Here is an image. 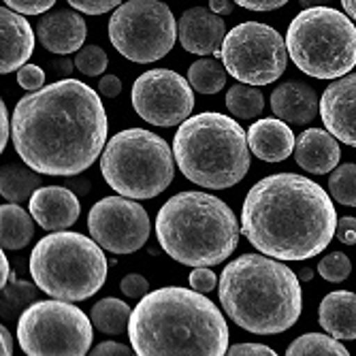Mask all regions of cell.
I'll list each match as a JSON object with an SVG mask.
<instances>
[{"label":"cell","mask_w":356,"mask_h":356,"mask_svg":"<svg viewBox=\"0 0 356 356\" xmlns=\"http://www.w3.org/2000/svg\"><path fill=\"white\" fill-rule=\"evenodd\" d=\"M188 282H190V286H192L194 290H199V293H209V290L216 288L218 277H216V273H213L211 269H207V267H197V269H194V271L190 273Z\"/></svg>","instance_id":"cell-38"},{"label":"cell","mask_w":356,"mask_h":356,"mask_svg":"<svg viewBox=\"0 0 356 356\" xmlns=\"http://www.w3.org/2000/svg\"><path fill=\"white\" fill-rule=\"evenodd\" d=\"M229 356H275V352L263 343H235L229 348Z\"/></svg>","instance_id":"cell-39"},{"label":"cell","mask_w":356,"mask_h":356,"mask_svg":"<svg viewBox=\"0 0 356 356\" xmlns=\"http://www.w3.org/2000/svg\"><path fill=\"white\" fill-rule=\"evenodd\" d=\"M11 135V124H9V111L5 107V103H0V149L5 152L7 141Z\"/></svg>","instance_id":"cell-44"},{"label":"cell","mask_w":356,"mask_h":356,"mask_svg":"<svg viewBox=\"0 0 356 356\" xmlns=\"http://www.w3.org/2000/svg\"><path fill=\"white\" fill-rule=\"evenodd\" d=\"M337 213L316 181L277 173L254 184L241 209L243 237L277 261H307L335 237Z\"/></svg>","instance_id":"cell-2"},{"label":"cell","mask_w":356,"mask_h":356,"mask_svg":"<svg viewBox=\"0 0 356 356\" xmlns=\"http://www.w3.org/2000/svg\"><path fill=\"white\" fill-rule=\"evenodd\" d=\"M77 194L67 186H45L30 197V213L45 231H64L79 218Z\"/></svg>","instance_id":"cell-17"},{"label":"cell","mask_w":356,"mask_h":356,"mask_svg":"<svg viewBox=\"0 0 356 356\" xmlns=\"http://www.w3.org/2000/svg\"><path fill=\"white\" fill-rule=\"evenodd\" d=\"M92 339V318L71 301H37L17 320V341L28 356H83Z\"/></svg>","instance_id":"cell-10"},{"label":"cell","mask_w":356,"mask_h":356,"mask_svg":"<svg viewBox=\"0 0 356 356\" xmlns=\"http://www.w3.org/2000/svg\"><path fill=\"white\" fill-rule=\"evenodd\" d=\"M90 237L111 254H133L149 239V216L128 197L101 199L88 216Z\"/></svg>","instance_id":"cell-14"},{"label":"cell","mask_w":356,"mask_h":356,"mask_svg":"<svg viewBox=\"0 0 356 356\" xmlns=\"http://www.w3.org/2000/svg\"><path fill=\"white\" fill-rule=\"evenodd\" d=\"M17 83L28 92H37L45 83V71L37 67V64H24L17 71Z\"/></svg>","instance_id":"cell-34"},{"label":"cell","mask_w":356,"mask_h":356,"mask_svg":"<svg viewBox=\"0 0 356 356\" xmlns=\"http://www.w3.org/2000/svg\"><path fill=\"white\" fill-rule=\"evenodd\" d=\"M341 149L337 139L322 128H309L305 131L295 145L297 165L314 175H327L339 165Z\"/></svg>","instance_id":"cell-22"},{"label":"cell","mask_w":356,"mask_h":356,"mask_svg":"<svg viewBox=\"0 0 356 356\" xmlns=\"http://www.w3.org/2000/svg\"><path fill=\"white\" fill-rule=\"evenodd\" d=\"M173 147L152 131L128 128L118 133L101 156L105 181L122 197L154 199L173 181Z\"/></svg>","instance_id":"cell-9"},{"label":"cell","mask_w":356,"mask_h":356,"mask_svg":"<svg viewBox=\"0 0 356 356\" xmlns=\"http://www.w3.org/2000/svg\"><path fill=\"white\" fill-rule=\"evenodd\" d=\"M320 118L335 139L356 147V73L343 75L325 90Z\"/></svg>","instance_id":"cell-15"},{"label":"cell","mask_w":356,"mask_h":356,"mask_svg":"<svg viewBox=\"0 0 356 356\" xmlns=\"http://www.w3.org/2000/svg\"><path fill=\"white\" fill-rule=\"evenodd\" d=\"M39 171L28 167L26 163H9L0 171V194L9 203H24L39 190Z\"/></svg>","instance_id":"cell-24"},{"label":"cell","mask_w":356,"mask_h":356,"mask_svg":"<svg viewBox=\"0 0 356 356\" xmlns=\"http://www.w3.org/2000/svg\"><path fill=\"white\" fill-rule=\"evenodd\" d=\"M109 58L103 47L99 45H86L75 56V69L86 77H99L105 73Z\"/></svg>","instance_id":"cell-32"},{"label":"cell","mask_w":356,"mask_h":356,"mask_svg":"<svg viewBox=\"0 0 356 356\" xmlns=\"http://www.w3.org/2000/svg\"><path fill=\"white\" fill-rule=\"evenodd\" d=\"M226 107L239 120H254L256 115L263 113L265 99L261 90H256L250 83H237L226 92Z\"/></svg>","instance_id":"cell-28"},{"label":"cell","mask_w":356,"mask_h":356,"mask_svg":"<svg viewBox=\"0 0 356 356\" xmlns=\"http://www.w3.org/2000/svg\"><path fill=\"white\" fill-rule=\"evenodd\" d=\"M107 133L101 96L79 79H60L22 96L11 118L15 152L41 175L83 173L101 156Z\"/></svg>","instance_id":"cell-1"},{"label":"cell","mask_w":356,"mask_h":356,"mask_svg":"<svg viewBox=\"0 0 356 356\" xmlns=\"http://www.w3.org/2000/svg\"><path fill=\"white\" fill-rule=\"evenodd\" d=\"M226 75L229 71L224 69V64L213 58H201L192 62L188 69V81L190 86L201 94H216L226 86Z\"/></svg>","instance_id":"cell-27"},{"label":"cell","mask_w":356,"mask_h":356,"mask_svg":"<svg viewBox=\"0 0 356 356\" xmlns=\"http://www.w3.org/2000/svg\"><path fill=\"white\" fill-rule=\"evenodd\" d=\"M120 288H122V293L126 297H131V299H143L147 295V290H149V284L139 273H128L120 282Z\"/></svg>","instance_id":"cell-37"},{"label":"cell","mask_w":356,"mask_h":356,"mask_svg":"<svg viewBox=\"0 0 356 356\" xmlns=\"http://www.w3.org/2000/svg\"><path fill=\"white\" fill-rule=\"evenodd\" d=\"M341 5H343L346 13L356 22V0H341Z\"/></svg>","instance_id":"cell-50"},{"label":"cell","mask_w":356,"mask_h":356,"mask_svg":"<svg viewBox=\"0 0 356 356\" xmlns=\"http://www.w3.org/2000/svg\"><path fill=\"white\" fill-rule=\"evenodd\" d=\"M32 213H26L17 203L0 207V243L3 250H22L32 239Z\"/></svg>","instance_id":"cell-25"},{"label":"cell","mask_w":356,"mask_h":356,"mask_svg":"<svg viewBox=\"0 0 356 356\" xmlns=\"http://www.w3.org/2000/svg\"><path fill=\"white\" fill-rule=\"evenodd\" d=\"M67 3L81 13L88 15H103L107 11H113L122 5V0H67Z\"/></svg>","instance_id":"cell-35"},{"label":"cell","mask_w":356,"mask_h":356,"mask_svg":"<svg viewBox=\"0 0 356 356\" xmlns=\"http://www.w3.org/2000/svg\"><path fill=\"white\" fill-rule=\"evenodd\" d=\"M288 356H348L350 352L333 337L322 333H305L286 350Z\"/></svg>","instance_id":"cell-30"},{"label":"cell","mask_w":356,"mask_h":356,"mask_svg":"<svg viewBox=\"0 0 356 356\" xmlns=\"http://www.w3.org/2000/svg\"><path fill=\"white\" fill-rule=\"evenodd\" d=\"M156 237L173 261L188 267H213L237 250L239 224L222 199L190 190L160 207Z\"/></svg>","instance_id":"cell-5"},{"label":"cell","mask_w":356,"mask_h":356,"mask_svg":"<svg viewBox=\"0 0 356 356\" xmlns=\"http://www.w3.org/2000/svg\"><path fill=\"white\" fill-rule=\"evenodd\" d=\"M320 327L335 339H356V295L348 290H335L322 299L318 307Z\"/></svg>","instance_id":"cell-23"},{"label":"cell","mask_w":356,"mask_h":356,"mask_svg":"<svg viewBox=\"0 0 356 356\" xmlns=\"http://www.w3.org/2000/svg\"><path fill=\"white\" fill-rule=\"evenodd\" d=\"M248 143L256 158L265 163H282L295 152V133L280 118H263L250 126Z\"/></svg>","instance_id":"cell-20"},{"label":"cell","mask_w":356,"mask_h":356,"mask_svg":"<svg viewBox=\"0 0 356 356\" xmlns=\"http://www.w3.org/2000/svg\"><path fill=\"white\" fill-rule=\"evenodd\" d=\"M133 107L152 126H175L190 118L194 94L188 77L169 69H154L133 83Z\"/></svg>","instance_id":"cell-13"},{"label":"cell","mask_w":356,"mask_h":356,"mask_svg":"<svg viewBox=\"0 0 356 356\" xmlns=\"http://www.w3.org/2000/svg\"><path fill=\"white\" fill-rule=\"evenodd\" d=\"M99 92L101 96H107V99H115V96L122 92V81L118 75H103L99 81Z\"/></svg>","instance_id":"cell-43"},{"label":"cell","mask_w":356,"mask_h":356,"mask_svg":"<svg viewBox=\"0 0 356 356\" xmlns=\"http://www.w3.org/2000/svg\"><path fill=\"white\" fill-rule=\"evenodd\" d=\"M35 51V32L28 19L13 11L0 9V73L19 71Z\"/></svg>","instance_id":"cell-19"},{"label":"cell","mask_w":356,"mask_h":356,"mask_svg":"<svg viewBox=\"0 0 356 356\" xmlns=\"http://www.w3.org/2000/svg\"><path fill=\"white\" fill-rule=\"evenodd\" d=\"M250 143L229 115L205 111L177 128L173 156L186 179L209 190H226L250 171Z\"/></svg>","instance_id":"cell-6"},{"label":"cell","mask_w":356,"mask_h":356,"mask_svg":"<svg viewBox=\"0 0 356 356\" xmlns=\"http://www.w3.org/2000/svg\"><path fill=\"white\" fill-rule=\"evenodd\" d=\"M312 275H314V271H312V269H305V271H301V275H299V277L307 282V280H312Z\"/></svg>","instance_id":"cell-52"},{"label":"cell","mask_w":356,"mask_h":356,"mask_svg":"<svg viewBox=\"0 0 356 356\" xmlns=\"http://www.w3.org/2000/svg\"><path fill=\"white\" fill-rule=\"evenodd\" d=\"M331 3V0H299V5L303 9H309V7H322V5H327Z\"/></svg>","instance_id":"cell-51"},{"label":"cell","mask_w":356,"mask_h":356,"mask_svg":"<svg viewBox=\"0 0 356 356\" xmlns=\"http://www.w3.org/2000/svg\"><path fill=\"white\" fill-rule=\"evenodd\" d=\"M295 67L316 79H339L356 67V26L331 7L301 11L286 32Z\"/></svg>","instance_id":"cell-8"},{"label":"cell","mask_w":356,"mask_h":356,"mask_svg":"<svg viewBox=\"0 0 356 356\" xmlns=\"http://www.w3.org/2000/svg\"><path fill=\"white\" fill-rule=\"evenodd\" d=\"M30 273L45 295L86 301L107 280V256L99 243L81 233L54 231L32 250Z\"/></svg>","instance_id":"cell-7"},{"label":"cell","mask_w":356,"mask_h":356,"mask_svg":"<svg viewBox=\"0 0 356 356\" xmlns=\"http://www.w3.org/2000/svg\"><path fill=\"white\" fill-rule=\"evenodd\" d=\"M231 77L250 86H267L280 79L288 64L282 35L261 22H243L226 32L220 54Z\"/></svg>","instance_id":"cell-12"},{"label":"cell","mask_w":356,"mask_h":356,"mask_svg":"<svg viewBox=\"0 0 356 356\" xmlns=\"http://www.w3.org/2000/svg\"><path fill=\"white\" fill-rule=\"evenodd\" d=\"M37 28H39L41 45L58 56L79 51L88 35V26L75 9L47 11L39 19Z\"/></svg>","instance_id":"cell-18"},{"label":"cell","mask_w":356,"mask_h":356,"mask_svg":"<svg viewBox=\"0 0 356 356\" xmlns=\"http://www.w3.org/2000/svg\"><path fill=\"white\" fill-rule=\"evenodd\" d=\"M218 295L229 318L254 335L288 331L303 309L299 277L267 254H243L226 265L218 282Z\"/></svg>","instance_id":"cell-4"},{"label":"cell","mask_w":356,"mask_h":356,"mask_svg":"<svg viewBox=\"0 0 356 356\" xmlns=\"http://www.w3.org/2000/svg\"><path fill=\"white\" fill-rule=\"evenodd\" d=\"M131 316H133V309L128 307V303L113 299V297L94 303L90 312L92 325L105 335H122L124 331H128Z\"/></svg>","instance_id":"cell-26"},{"label":"cell","mask_w":356,"mask_h":356,"mask_svg":"<svg viewBox=\"0 0 356 356\" xmlns=\"http://www.w3.org/2000/svg\"><path fill=\"white\" fill-rule=\"evenodd\" d=\"M67 188H71L75 194H88V192H90V179H86V177H75V175H73V179L67 181Z\"/></svg>","instance_id":"cell-48"},{"label":"cell","mask_w":356,"mask_h":356,"mask_svg":"<svg viewBox=\"0 0 356 356\" xmlns=\"http://www.w3.org/2000/svg\"><path fill=\"white\" fill-rule=\"evenodd\" d=\"M177 37L186 51L197 56H211L220 54L222 41L226 37L224 19L213 13L211 9L192 7L184 11L177 24Z\"/></svg>","instance_id":"cell-16"},{"label":"cell","mask_w":356,"mask_h":356,"mask_svg":"<svg viewBox=\"0 0 356 356\" xmlns=\"http://www.w3.org/2000/svg\"><path fill=\"white\" fill-rule=\"evenodd\" d=\"M92 356H115V354H124V356H131V354H137L135 348H128L124 343H118V341H103L99 343L94 350H90Z\"/></svg>","instance_id":"cell-42"},{"label":"cell","mask_w":356,"mask_h":356,"mask_svg":"<svg viewBox=\"0 0 356 356\" xmlns=\"http://www.w3.org/2000/svg\"><path fill=\"white\" fill-rule=\"evenodd\" d=\"M350 271H352V263L343 252H333V254L325 256L318 265V273L327 282H333V284L348 280Z\"/></svg>","instance_id":"cell-33"},{"label":"cell","mask_w":356,"mask_h":356,"mask_svg":"<svg viewBox=\"0 0 356 356\" xmlns=\"http://www.w3.org/2000/svg\"><path fill=\"white\" fill-rule=\"evenodd\" d=\"M335 237L346 245H356V218H341L337 222Z\"/></svg>","instance_id":"cell-41"},{"label":"cell","mask_w":356,"mask_h":356,"mask_svg":"<svg viewBox=\"0 0 356 356\" xmlns=\"http://www.w3.org/2000/svg\"><path fill=\"white\" fill-rule=\"evenodd\" d=\"M209 9L218 15H231L235 11V0H209Z\"/></svg>","instance_id":"cell-45"},{"label":"cell","mask_w":356,"mask_h":356,"mask_svg":"<svg viewBox=\"0 0 356 356\" xmlns=\"http://www.w3.org/2000/svg\"><path fill=\"white\" fill-rule=\"evenodd\" d=\"M128 337L139 356H224L229 327L220 309L194 288H160L133 309Z\"/></svg>","instance_id":"cell-3"},{"label":"cell","mask_w":356,"mask_h":356,"mask_svg":"<svg viewBox=\"0 0 356 356\" xmlns=\"http://www.w3.org/2000/svg\"><path fill=\"white\" fill-rule=\"evenodd\" d=\"M37 284H30L26 280L11 277V284L3 288V303H0V314L5 322H13L19 318V314L35 301L37 297Z\"/></svg>","instance_id":"cell-29"},{"label":"cell","mask_w":356,"mask_h":356,"mask_svg":"<svg viewBox=\"0 0 356 356\" xmlns=\"http://www.w3.org/2000/svg\"><path fill=\"white\" fill-rule=\"evenodd\" d=\"M271 109L275 118L286 124H309L320 113L318 94L312 86L301 81L280 83L271 94Z\"/></svg>","instance_id":"cell-21"},{"label":"cell","mask_w":356,"mask_h":356,"mask_svg":"<svg viewBox=\"0 0 356 356\" xmlns=\"http://www.w3.org/2000/svg\"><path fill=\"white\" fill-rule=\"evenodd\" d=\"M0 267H3V275H0V286H7L9 284V277H11V271H9V261H7V256H5V252H3V256H0Z\"/></svg>","instance_id":"cell-49"},{"label":"cell","mask_w":356,"mask_h":356,"mask_svg":"<svg viewBox=\"0 0 356 356\" xmlns=\"http://www.w3.org/2000/svg\"><path fill=\"white\" fill-rule=\"evenodd\" d=\"M0 354H3V356L13 354V337H11V333H9V329L5 325L0 327Z\"/></svg>","instance_id":"cell-46"},{"label":"cell","mask_w":356,"mask_h":356,"mask_svg":"<svg viewBox=\"0 0 356 356\" xmlns=\"http://www.w3.org/2000/svg\"><path fill=\"white\" fill-rule=\"evenodd\" d=\"M177 37L171 9L160 0H128L109 19L111 45L131 62L149 64L165 58Z\"/></svg>","instance_id":"cell-11"},{"label":"cell","mask_w":356,"mask_h":356,"mask_svg":"<svg viewBox=\"0 0 356 356\" xmlns=\"http://www.w3.org/2000/svg\"><path fill=\"white\" fill-rule=\"evenodd\" d=\"M5 5L22 15H39V13H47L56 0H5Z\"/></svg>","instance_id":"cell-36"},{"label":"cell","mask_w":356,"mask_h":356,"mask_svg":"<svg viewBox=\"0 0 356 356\" xmlns=\"http://www.w3.org/2000/svg\"><path fill=\"white\" fill-rule=\"evenodd\" d=\"M235 3L248 11H256V13H267V11H275L284 5H288L290 0H235Z\"/></svg>","instance_id":"cell-40"},{"label":"cell","mask_w":356,"mask_h":356,"mask_svg":"<svg viewBox=\"0 0 356 356\" xmlns=\"http://www.w3.org/2000/svg\"><path fill=\"white\" fill-rule=\"evenodd\" d=\"M73 67H75V62L69 60V58H60V60H56V62L51 64L54 73L60 75V77H69V73L73 71Z\"/></svg>","instance_id":"cell-47"},{"label":"cell","mask_w":356,"mask_h":356,"mask_svg":"<svg viewBox=\"0 0 356 356\" xmlns=\"http://www.w3.org/2000/svg\"><path fill=\"white\" fill-rule=\"evenodd\" d=\"M329 192L337 203L356 207V165H339L329 179Z\"/></svg>","instance_id":"cell-31"}]
</instances>
